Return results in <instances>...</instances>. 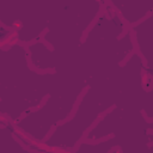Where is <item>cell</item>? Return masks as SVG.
<instances>
[{
	"instance_id": "cell-1",
	"label": "cell",
	"mask_w": 153,
	"mask_h": 153,
	"mask_svg": "<svg viewBox=\"0 0 153 153\" xmlns=\"http://www.w3.org/2000/svg\"><path fill=\"white\" fill-rule=\"evenodd\" d=\"M4 33H5V32H0V37H1V36H2Z\"/></svg>"
}]
</instances>
